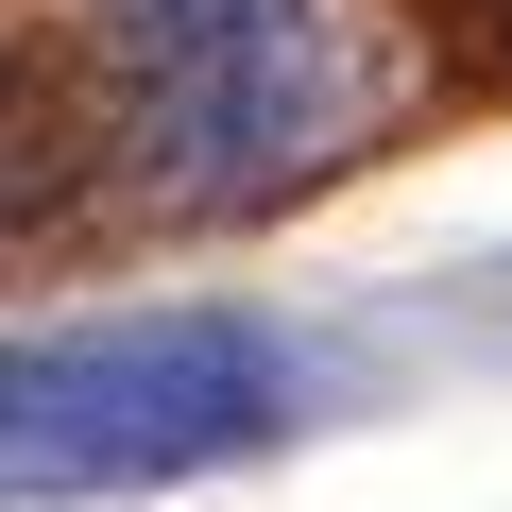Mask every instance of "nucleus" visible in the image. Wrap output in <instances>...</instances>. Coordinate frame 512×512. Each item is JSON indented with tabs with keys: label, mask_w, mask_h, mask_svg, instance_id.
Listing matches in <instances>:
<instances>
[{
	"label": "nucleus",
	"mask_w": 512,
	"mask_h": 512,
	"mask_svg": "<svg viewBox=\"0 0 512 512\" xmlns=\"http://www.w3.org/2000/svg\"><path fill=\"white\" fill-rule=\"evenodd\" d=\"M291 427V342L239 308H137V325H35L0 342V512L171 495Z\"/></svg>",
	"instance_id": "nucleus-1"
},
{
	"label": "nucleus",
	"mask_w": 512,
	"mask_h": 512,
	"mask_svg": "<svg viewBox=\"0 0 512 512\" xmlns=\"http://www.w3.org/2000/svg\"><path fill=\"white\" fill-rule=\"evenodd\" d=\"M86 35H103L171 205H256L359 137L342 0H86Z\"/></svg>",
	"instance_id": "nucleus-2"
}]
</instances>
